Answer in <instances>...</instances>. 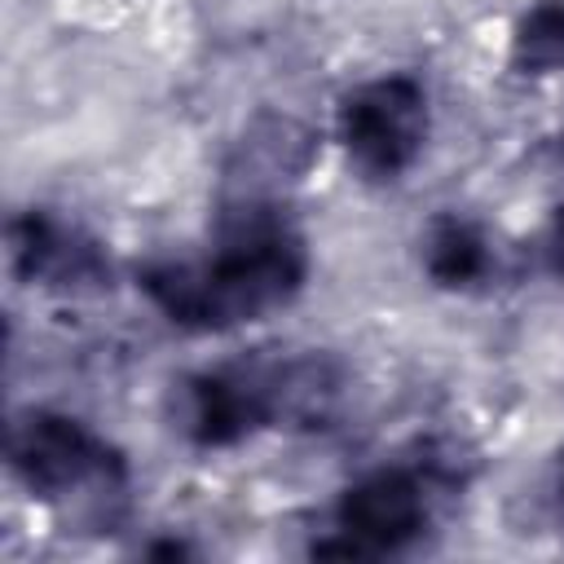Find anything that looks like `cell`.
Returning a JSON list of instances; mask_svg holds the SVG:
<instances>
[{
  "mask_svg": "<svg viewBox=\"0 0 564 564\" xmlns=\"http://www.w3.org/2000/svg\"><path fill=\"white\" fill-rule=\"evenodd\" d=\"M304 278L300 229L269 203H238L207 256L145 264L137 286L181 330H234L291 304Z\"/></svg>",
  "mask_w": 564,
  "mask_h": 564,
  "instance_id": "obj_1",
  "label": "cell"
},
{
  "mask_svg": "<svg viewBox=\"0 0 564 564\" xmlns=\"http://www.w3.org/2000/svg\"><path fill=\"white\" fill-rule=\"evenodd\" d=\"M339 366L326 352H256L181 383V432L198 449H229L256 432L322 423L339 401Z\"/></svg>",
  "mask_w": 564,
  "mask_h": 564,
  "instance_id": "obj_2",
  "label": "cell"
},
{
  "mask_svg": "<svg viewBox=\"0 0 564 564\" xmlns=\"http://www.w3.org/2000/svg\"><path fill=\"white\" fill-rule=\"evenodd\" d=\"M9 471L70 529H110L128 507V463L84 419L31 405L9 423Z\"/></svg>",
  "mask_w": 564,
  "mask_h": 564,
  "instance_id": "obj_3",
  "label": "cell"
},
{
  "mask_svg": "<svg viewBox=\"0 0 564 564\" xmlns=\"http://www.w3.org/2000/svg\"><path fill=\"white\" fill-rule=\"evenodd\" d=\"M454 480H458V467L441 463V458L392 463V467H379V471L352 480L330 511L326 538L313 542V555L375 560V555L405 551L410 542L423 538L441 489H449Z\"/></svg>",
  "mask_w": 564,
  "mask_h": 564,
  "instance_id": "obj_4",
  "label": "cell"
},
{
  "mask_svg": "<svg viewBox=\"0 0 564 564\" xmlns=\"http://www.w3.org/2000/svg\"><path fill=\"white\" fill-rule=\"evenodd\" d=\"M335 141L366 181H397L427 141V88L414 75H379L335 106Z\"/></svg>",
  "mask_w": 564,
  "mask_h": 564,
  "instance_id": "obj_5",
  "label": "cell"
},
{
  "mask_svg": "<svg viewBox=\"0 0 564 564\" xmlns=\"http://www.w3.org/2000/svg\"><path fill=\"white\" fill-rule=\"evenodd\" d=\"M9 269L26 286L53 295H97L115 278L106 247L75 220H62L44 207L9 220Z\"/></svg>",
  "mask_w": 564,
  "mask_h": 564,
  "instance_id": "obj_6",
  "label": "cell"
},
{
  "mask_svg": "<svg viewBox=\"0 0 564 564\" xmlns=\"http://www.w3.org/2000/svg\"><path fill=\"white\" fill-rule=\"evenodd\" d=\"M423 269L445 291H467L489 278L494 269V242L480 225L463 216H436L423 238Z\"/></svg>",
  "mask_w": 564,
  "mask_h": 564,
  "instance_id": "obj_7",
  "label": "cell"
},
{
  "mask_svg": "<svg viewBox=\"0 0 564 564\" xmlns=\"http://www.w3.org/2000/svg\"><path fill=\"white\" fill-rule=\"evenodd\" d=\"M511 62L524 75L564 70V0H538L520 18L511 35Z\"/></svg>",
  "mask_w": 564,
  "mask_h": 564,
  "instance_id": "obj_8",
  "label": "cell"
},
{
  "mask_svg": "<svg viewBox=\"0 0 564 564\" xmlns=\"http://www.w3.org/2000/svg\"><path fill=\"white\" fill-rule=\"evenodd\" d=\"M542 260H546V269L555 278H564V207L551 216V225L542 234Z\"/></svg>",
  "mask_w": 564,
  "mask_h": 564,
  "instance_id": "obj_9",
  "label": "cell"
},
{
  "mask_svg": "<svg viewBox=\"0 0 564 564\" xmlns=\"http://www.w3.org/2000/svg\"><path fill=\"white\" fill-rule=\"evenodd\" d=\"M555 507L564 516V454H560V467H555Z\"/></svg>",
  "mask_w": 564,
  "mask_h": 564,
  "instance_id": "obj_10",
  "label": "cell"
}]
</instances>
